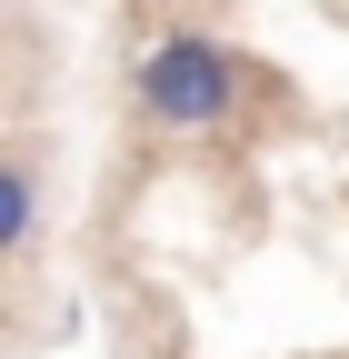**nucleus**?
Returning <instances> with one entry per match:
<instances>
[{
	"instance_id": "2",
	"label": "nucleus",
	"mask_w": 349,
	"mask_h": 359,
	"mask_svg": "<svg viewBox=\"0 0 349 359\" xmlns=\"http://www.w3.org/2000/svg\"><path fill=\"white\" fill-rule=\"evenodd\" d=\"M30 230H40V180H30V160H11L0 170V259H20Z\"/></svg>"
},
{
	"instance_id": "1",
	"label": "nucleus",
	"mask_w": 349,
	"mask_h": 359,
	"mask_svg": "<svg viewBox=\"0 0 349 359\" xmlns=\"http://www.w3.org/2000/svg\"><path fill=\"white\" fill-rule=\"evenodd\" d=\"M130 90L160 130H220L240 110V50L210 30H160L140 60H130Z\"/></svg>"
}]
</instances>
